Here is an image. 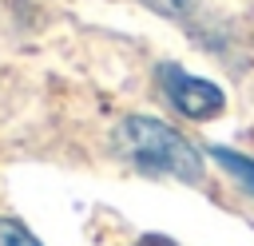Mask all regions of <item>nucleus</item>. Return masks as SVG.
<instances>
[{"label": "nucleus", "mask_w": 254, "mask_h": 246, "mask_svg": "<svg viewBox=\"0 0 254 246\" xmlns=\"http://www.w3.org/2000/svg\"><path fill=\"white\" fill-rule=\"evenodd\" d=\"M0 246H44L24 222L16 218H0Z\"/></svg>", "instance_id": "nucleus-4"}, {"label": "nucleus", "mask_w": 254, "mask_h": 246, "mask_svg": "<svg viewBox=\"0 0 254 246\" xmlns=\"http://www.w3.org/2000/svg\"><path fill=\"white\" fill-rule=\"evenodd\" d=\"M147 8H155L159 16H190L198 8V0H143Z\"/></svg>", "instance_id": "nucleus-5"}, {"label": "nucleus", "mask_w": 254, "mask_h": 246, "mask_svg": "<svg viewBox=\"0 0 254 246\" xmlns=\"http://www.w3.org/2000/svg\"><path fill=\"white\" fill-rule=\"evenodd\" d=\"M115 151L143 175H167L183 183L202 179V155L163 119L151 115H127L115 127Z\"/></svg>", "instance_id": "nucleus-1"}, {"label": "nucleus", "mask_w": 254, "mask_h": 246, "mask_svg": "<svg viewBox=\"0 0 254 246\" xmlns=\"http://www.w3.org/2000/svg\"><path fill=\"white\" fill-rule=\"evenodd\" d=\"M210 155H214V159H218V163H222V167H226V171H230V175H234V179H238V183L254 194V159L234 155V151H226V147H214Z\"/></svg>", "instance_id": "nucleus-3"}, {"label": "nucleus", "mask_w": 254, "mask_h": 246, "mask_svg": "<svg viewBox=\"0 0 254 246\" xmlns=\"http://www.w3.org/2000/svg\"><path fill=\"white\" fill-rule=\"evenodd\" d=\"M159 83H163L167 99H171L183 115H190V119H214V115L226 107L222 87H214L210 79H198V75L183 71L179 63H163V67H159Z\"/></svg>", "instance_id": "nucleus-2"}]
</instances>
